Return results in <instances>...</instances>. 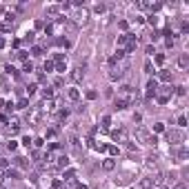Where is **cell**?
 I'll return each instance as SVG.
<instances>
[{
  "mask_svg": "<svg viewBox=\"0 0 189 189\" xmlns=\"http://www.w3.org/2000/svg\"><path fill=\"white\" fill-rule=\"evenodd\" d=\"M138 187H140V189H151V180H149V178H142Z\"/></svg>",
  "mask_w": 189,
  "mask_h": 189,
  "instance_id": "16",
  "label": "cell"
},
{
  "mask_svg": "<svg viewBox=\"0 0 189 189\" xmlns=\"http://www.w3.org/2000/svg\"><path fill=\"white\" fill-rule=\"evenodd\" d=\"M47 14H49V16H56V14H58V7H49V9H47Z\"/></svg>",
  "mask_w": 189,
  "mask_h": 189,
  "instance_id": "40",
  "label": "cell"
},
{
  "mask_svg": "<svg viewBox=\"0 0 189 189\" xmlns=\"http://www.w3.org/2000/svg\"><path fill=\"white\" fill-rule=\"evenodd\" d=\"M62 85H65V80H62V78H56L54 80V87H62Z\"/></svg>",
  "mask_w": 189,
  "mask_h": 189,
  "instance_id": "38",
  "label": "cell"
},
{
  "mask_svg": "<svg viewBox=\"0 0 189 189\" xmlns=\"http://www.w3.org/2000/svg\"><path fill=\"white\" fill-rule=\"evenodd\" d=\"M31 142H34L36 147H42V145H45V140H42V138H36V140H31Z\"/></svg>",
  "mask_w": 189,
  "mask_h": 189,
  "instance_id": "39",
  "label": "cell"
},
{
  "mask_svg": "<svg viewBox=\"0 0 189 189\" xmlns=\"http://www.w3.org/2000/svg\"><path fill=\"white\" fill-rule=\"evenodd\" d=\"M169 140H171V145H180V140H183V131H171Z\"/></svg>",
  "mask_w": 189,
  "mask_h": 189,
  "instance_id": "8",
  "label": "cell"
},
{
  "mask_svg": "<svg viewBox=\"0 0 189 189\" xmlns=\"http://www.w3.org/2000/svg\"><path fill=\"white\" fill-rule=\"evenodd\" d=\"M154 58H156V62H158V65H163V62H165V56H163V54H156Z\"/></svg>",
  "mask_w": 189,
  "mask_h": 189,
  "instance_id": "33",
  "label": "cell"
},
{
  "mask_svg": "<svg viewBox=\"0 0 189 189\" xmlns=\"http://www.w3.org/2000/svg\"><path fill=\"white\" fill-rule=\"evenodd\" d=\"M7 178H20V174H18V169H11V167H9V169H7Z\"/></svg>",
  "mask_w": 189,
  "mask_h": 189,
  "instance_id": "18",
  "label": "cell"
},
{
  "mask_svg": "<svg viewBox=\"0 0 189 189\" xmlns=\"http://www.w3.org/2000/svg\"><path fill=\"white\" fill-rule=\"evenodd\" d=\"M165 45H167V49H171V47H174V40L167 38V40H165Z\"/></svg>",
  "mask_w": 189,
  "mask_h": 189,
  "instance_id": "44",
  "label": "cell"
},
{
  "mask_svg": "<svg viewBox=\"0 0 189 189\" xmlns=\"http://www.w3.org/2000/svg\"><path fill=\"white\" fill-rule=\"evenodd\" d=\"M96 96H98V94H96V91H87V98H89V100H94Z\"/></svg>",
  "mask_w": 189,
  "mask_h": 189,
  "instance_id": "45",
  "label": "cell"
},
{
  "mask_svg": "<svg viewBox=\"0 0 189 189\" xmlns=\"http://www.w3.org/2000/svg\"><path fill=\"white\" fill-rule=\"evenodd\" d=\"M9 125L14 127V129H18V127H20V120L18 118H9Z\"/></svg>",
  "mask_w": 189,
  "mask_h": 189,
  "instance_id": "26",
  "label": "cell"
},
{
  "mask_svg": "<svg viewBox=\"0 0 189 189\" xmlns=\"http://www.w3.org/2000/svg\"><path fill=\"white\" fill-rule=\"evenodd\" d=\"M67 96H69V100H78L80 98V91L78 89H69V91H67Z\"/></svg>",
  "mask_w": 189,
  "mask_h": 189,
  "instance_id": "15",
  "label": "cell"
},
{
  "mask_svg": "<svg viewBox=\"0 0 189 189\" xmlns=\"http://www.w3.org/2000/svg\"><path fill=\"white\" fill-rule=\"evenodd\" d=\"M100 122H102V129H109V125H111V118H109V116H102V120H100Z\"/></svg>",
  "mask_w": 189,
  "mask_h": 189,
  "instance_id": "19",
  "label": "cell"
},
{
  "mask_svg": "<svg viewBox=\"0 0 189 189\" xmlns=\"http://www.w3.org/2000/svg\"><path fill=\"white\" fill-rule=\"evenodd\" d=\"M0 47H5V40H2V38H0Z\"/></svg>",
  "mask_w": 189,
  "mask_h": 189,
  "instance_id": "49",
  "label": "cell"
},
{
  "mask_svg": "<svg viewBox=\"0 0 189 189\" xmlns=\"http://www.w3.org/2000/svg\"><path fill=\"white\" fill-rule=\"evenodd\" d=\"M22 71H34V65H31L29 60H25V62H22Z\"/></svg>",
  "mask_w": 189,
  "mask_h": 189,
  "instance_id": "23",
  "label": "cell"
},
{
  "mask_svg": "<svg viewBox=\"0 0 189 189\" xmlns=\"http://www.w3.org/2000/svg\"><path fill=\"white\" fill-rule=\"evenodd\" d=\"M82 76H85V67H76V69L71 71V80H74V82H80Z\"/></svg>",
  "mask_w": 189,
  "mask_h": 189,
  "instance_id": "5",
  "label": "cell"
},
{
  "mask_svg": "<svg viewBox=\"0 0 189 189\" xmlns=\"http://www.w3.org/2000/svg\"><path fill=\"white\" fill-rule=\"evenodd\" d=\"M151 185H156V187H160V185L165 183V174H156V176H151Z\"/></svg>",
  "mask_w": 189,
  "mask_h": 189,
  "instance_id": "9",
  "label": "cell"
},
{
  "mask_svg": "<svg viewBox=\"0 0 189 189\" xmlns=\"http://www.w3.org/2000/svg\"><path fill=\"white\" fill-rule=\"evenodd\" d=\"M158 78L163 80V82H169V80H171V71H167V69H160V71H158Z\"/></svg>",
  "mask_w": 189,
  "mask_h": 189,
  "instance_id": "11",
  "label": "cell"
},
{
  "mask_svg": "<svg viewBox=\"0 0 189 189\" xmlns=\"http://www.w3.org/2000/svg\"><path fill=\"white\" fill-rule=\"evenodd\" d=\"M178 65L183 67V69H185V67L189 65V56H187V54H183V56H180V58H178Z\"/></svg>",
  "mask_w": 189,
  "mask_h": 189,
  "instance_id": "14",
  "label": "cell"
},
{
  "mask_svg": "<svg viewBox=\"0 0 189 189\" xmlns=\"http://www.w3.org/2000/svg\"><path fill=\"white\" fill-rule=\"evenodd\" d=\"M5 71H7L9 76H14V78H18V71H16V67H14V65H7V67H5Z\"/></svg>",
  "mask_w": 189,
  "mask_h": 189,
  "instance_id": "17",
  "label": "cell"
},
{
  "mask_svg": "<svg viewBox=\"0 0 189 189\" xmlns=\"http://www.w3.org/2000/svg\"><path fill=\"white\" fill-rule=\"evenodd\" d=\"M156 94H158V82L151 78L149 82H147V94H145V96H147V98H154Z\"/></svg>",
  "mask_w": 189,
  "mask_h": 189,
  "instance_id": "3",
  "label": "cell"
},
{
  "mask_svg": "<svg viewBox=\"0 0 189 189\" xmlns=\"http://www.w3.org/2000/svg\"><path fill=\"white\" fill-rule=\"evenodd\" d=\"M178 125H180V127H185V125H187V118H185V116H180V118H178Z\"/></svg>",
  "mask_w": 189,
  "mask_h": 189,
  "instance_id": "43",
  "label": "cell"
},
{
  "mask_svg": "<svg viewBox=\"0 0 189 189\" xmlns=\"http://www.w3.org/2000/svg\"><path fill=\"white\" fill-rule=\"evenodd\" d=\"M136 47H138V42H136V36H134V34H122V36H118V49H122L125 54L136 51Z\"/></svg>",
  "mask_w": 189,
  "mask_h": 189,
  "instance_id": "1",
  "label": "cell"
},
{
  "mask_svg": "<svg viewBox=\"0 0 189 189\" xmlns=\"http://www.w3.org/2000/svg\"><path fill=\"white\" fill-rule=\"evenodd\" d=\"M54 69H56L54 60H47V62H45V71H47V74H49V71H54Z\"/></svg>",
  "mask_w": 189,
  "mask_h": 189,
  "instance_id": "20",
  "label": "cell"
},
{
  "mask_svg": "<svg viewBox=\"0 0 189 189\" xmlns=\"http://www.w3.org/2000/svg\"><path fill=\"white\" fill-rule=\"evenodd\" d=\"M27 105H29V100H27V98H22V100H20V102H18V109H25Z\"/></svg>",
  "mask_w": 189,
  "mask_h": 189,
  "instance_id": "32",
  "label": "cell"
},
{
  "mask_svg": "<svg viewBox=\"0 0 189 189\" xmlns=\"http://www.w3.org/2000/svg\"><path fill=\"white\" fill-rule=\"evenodd\" d=\"M54 65H56V69H58V71H65V67H67L65 62H54Z\"/></svg>",
  "mask_w": 189,
  "mask_h": 189,
  "instance_id": "37",
  "label": "cell"
},
{
  "mask_svg": "<svg viewBox=\"0 0 189 189\" xmlns=\"http://www.w3.org/2000/svg\"><path fill=\"white\" fill-rule=\"evenodd\" d=\"M76 189H87V187H85V185H80V183H78V185H76Z\"/></svg>",
  "mask_w": 189,
  "mask_h": 189,
  "instance_id": "48",
  "label": "cell"
},
{
  "mask_svg": "<svg viewBox=\"0 0 189 189\" xmlns=\"http://www.w3.org/2000/svg\"><path fill=\"white\" fill-rule=\"evenodd\" d=\"M36 89H38L36 85H29V87H27V94H29V96H31V94H36Z\"/></svg>",
  "mask_w": 189,
  "mask_h": 189,
  "instance_id": "41",
  "label": "cell"
},
{
  "mask_svg": "<svg viewBox=\"0 0 189 189\" xmlns=\"http://www.w3.org/2000/svg\"><path fill=\"white\" fill-rule=\"evenodd\" d=\"M109 78L111 80H120V78H122V71H120V69H111L109 71Z\"/></svg>",
  "mask_w": 189,
  "mask_h": 189,
  "instance_id": "12",
  "label": "cell"
},
{
  "mask_svg": "<svg viewBox=\"0 0 189 189\" xmlns=\"http://www.w3.org/2000/svg\"><path fill=\"white\" fill-rule=\"evenodd\" d=\"M107 151H109L111 156H118V147H116V145H111V147H107Z\"/></svg>",
  "mask_w": 189,
  "mask_h": 189,
  "instance_id": "29",
  "label": "cell"
},
{
  "mask_svg": "<svg viewBox=\"0 0 189 189\" xmlns=\"http://www.w3.org/2000/svg\"><path fill=\"white\" fill-rule=\"evenodd\" d=\"M111 138H114V140H118V142H125L127 134H125V129H116V131H111Z\"/></svg>",
  "mask_w": 189,
  "mask_h": 189,
  "instance_id": "7",
  "label": "cell"
},
{
  "mask_svg": "<svg viewBox=\"0 0 189 189\" xmlns=\"http://www.w3.org/2000/svg\"><path fill=\"white\" fill-rule=\"evenodd\" d=\"M25 42H29V45L34 42V34H31V31H29V34H25Z\"/></svg>",
  "mask_w": 189,
  "mask_h": 189,
  "instance_id": "35",
  "label": "cell"
},
{
  "mask_svg": "<svg viewBox=\"0 0 189 189\" xmlns=\"http://www.w3.org/2000/svg\"><path fill=\"white\" fill-rule=\"evenodd\" d=\"M176 94H178V96H185V87H176Z\"/></svg>",
  "mask_w": 189,
  "mask_h": 189,
  "instance_id": "46",
  "label": "cell"
},
{
  "mask_svg": "<svg viewBox=\"0 0 189 189\" xmlns=\"http://www.w3.org/2000/svg\"><path fill=\"white\" fill-rule=\"evenodd\" d=\"M0 183H2V174H0Z\"/></svg>",
  "mask_w": 189,
  "mask_h": 189,
  "instance_id": "50",
  "label": "cell"
},
{
  "mask_svg": "<svg viewBox=\"0 0 189 189\" xmlns=\"http://www.w3.org/2000/svg\"><path fill=\"white\" fill-rule=\"evenodd\" d=\"M154 129L160 134V131H165V125H163V122H156V125H154Z\"/></svg>",
  "mask_w": 189,
  "mask_h": 189,
  "instance_id": "34",
  "label": "cell"
},
{
  "mask_svg": "<svg viewBox=\"0 0 189 189\" xmlns=\"http://www.w3.org/2000/svg\"><path fill=\"white\" fill-rule=\"evenodd\" d=\"M149 25H158V16H154V14L149 16Z\"/></svg>",
  "mask_w": 189,
  "mask_h": 189,
  "instance_id": "36",
  "label": "cell"
},
{
  "mask_svg": "<svg viewBox=\"0 0 189 189\" xmlns=\"http://www.w3.org/2000/svg\"><path fill=\"white\" fill-rule=\"evenodd\" d=\"M22 145H25V147H31V138H29V136H25V138H22Z\"/></svg>",
  "mask_w": 189,
  "mask_h": 189,
  "instance_id": "42",
  "label": "cell"
},
{
  "mask_svg": "<svg viewBox=\"0 0 189 189\" xmlns=\"http://www.w3.org/2000/svg\"><path fill=\"white\" fill-rule=\"evenodd\" d=\"M169 94H171V87H163V91L156 94V100H158L160 105H165L167 100H169Z\"/></svg>",
  "mask_w": 189,
  "mask_h": 189,
  "instance_id": "4",
  "label": "cell"
},
{
  "mask_svg": "<svg viewBox=\"0 0 189 189\" xmlns=\"http://www.w3.org/2000/svg\"><path fill=\"white\" fill-rule=\"evenodd\" d=\"M171 156H178L180 160H185L187 158V149L185 147H171Z\"/></svg>",
  "mask_w": 189,
  "mask_h": 189,
  "instance_id": "6",
  "label": "cell"
},
{
  "mask_svg": "<svg viewBox=\"0 0 189 189\" xmlns=\"http://www.w3.org/2000/svg\"><path fill=\"white\" fill-rule=\"evenodd\" d=\"M14 163H16V167H18V169H27V167H29V163H27V158H22V156H18V158H16Z\"/></svg>",
  "mask_w": 189,
  "mask_h": 189,
  "instance_id": "10",
  "label": "cell"
},
{
  "mask_svg": "<svg viewBox=\"0 0 189 189\" xmlns=\"http://www.w3.org/2000/svg\"><path fill=\"white\" fill-rule=\"evenodd\" d=\"M67 116H69V111H67V109H60L58 114H56V118H58V120H65Z\"/></svg>",
  "mask_w": 189,
  "mask_h": 189,
  "instance_id": "21",
  "label": "cell"
},
{
  "mask_svg": "<svg viewBox=\"0 0 189 189\" xmlns=\"http://www.w3.org/2000/svg\"><path fill=\"white\" fill-rule=\"evenodd\" d=\"M16 58H18V60H27V51H22V49H20L18 54H16Z\"/></svg>",
  "mask_w": 189,
  "mask_h": 189,
  "instance_id": "30",
  "label": "cell"
},
{
  "mask_svg": "<svg viewBox=\"0 0 189 189\" xmlns=\"http://www.w3.org/2000/svg\"><path fill=\"white\" fill-rule=\"evenodd\" d=\"M31 54H34V56H42V47H38V45L31 47Z\"/></svg>",
  "mask_w": 189,
  "mask_h": 189,
  "instance_id": "24",
  "label": "cell"
},
{
  "mask_svg": "<svg viewBox=\"0 0 189 189\" xmlns=\"http://www.w3.org/2000/svg\"><path fill=\"white\" fill-rule=\"evenodd\" d=\"M16 147H18L16 140H9V142H7V149H9V151H16Z\"/></svg>",
  "mask_w": 189,
  "mask_h": 189,
  "instance_id": "25",
  "label": "cell"
},
{
  "mask_svg": "<svg viewBox=\"0 0 189 189\" xmlns=\"http://www.w3.org/2000/svg\"><path fill=\"white\" fill-rule=\"evenodd\" d=\"M0 167H2V169H7V167H9V160L2 158V156H0Z\"/></svg>",
  "mask_w": 189,
  "mask_h": 189,
  "instance_id": "31",
  "label": "cell"
},
{
  "mask_svg": "<svg viewBox=\"0 0 189 189\" xmlns=\"http://www.w3.org/2000/svg\"><path fill=\"white\" fill-rule=\"evenodd\" d=\"M42 96H45L47 100H51V96H54V89H49V87H45V89H42Z\"/></svg>",
  "mask_w": 189,
  "mask_h": 189,
  "instance_id": "22",
  "label": "cell"
},
{
  "mask_svg": "<svg viewBox=\"0 0 189 189\" xmlns=\"http://www.w3.org/2000/svg\"><path fill=\"white\" fill-rule=\"evenodd\" d=\"M74 176H76L74 169H67V171H65V178H67V180H74Z\"/></svg>",
  "mask_w": 189,
  "mask_h": 189,
  "instance_id": "28",
  "label": "cell"
},
{
  "mask_svg": "<svg viewBox=\"0 0 189 189\" xmlns=\"http://www.w3.org/2000/svg\"><path fill=\"white\" fill-rule=\"evenodd\" d=\"M138 138L142 140L145 145H154V147H156V142H158V138H156L154 134H149L147 129H138Z\"/></svg>",
  "mask_w": 189,
  "mask_h": 189,
  "instance_id": "2",
  "label": "cell"
},
{
  "mask_svg": "<svg viewBox=\"0 0 189 189\" xmlns=\"http://www.w3.org/2000/svg\"><path fill=\"white\" fill-rule=\"evenodd\" d=\"M102 167H105V169H107V171H111V169H114V167H116L114 158H107V160H105V163H102Z\"/></svg>",
  "mask_w": 189,
  "mask_h": 189,
  "instance_id": "13",
  "label": "cell"
},
{
  "mask_svg": "<svg viewBox=\"0 0 189 189\" xmlns=\"http://www.w3.org/2000/svg\"><path fill=\"white\" fill-rule=\"evenodd\" d=\"M174 189H187V185H185V183H178V185H176Z\"/></svg>",
  "mask_w": 189,
  "mask_h": 189,
  "instance_id": "47",
  "label": "cell"
},
{
  "mask_svg": "<svg viewBox=\"0 0 189 189\" xmlns=\"http://www.w3.org/2000/svg\"><path fill=\"white\" fill-rule=\"evenodd\" d=\"M145 74H154V67H151V62H149V60L145 62Z\"/></svg>",
  "mask_w": 189,
  "mask_h": 189,
  "instance_id": "27",
  "label": "cell"
}]
</instances>
